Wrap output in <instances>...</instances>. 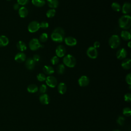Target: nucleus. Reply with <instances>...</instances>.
<instances>
[{
    "label": "nucleus",
    "instance_id": "nucleus-4",
    "mask_svg": "<svg viewBox=\"0 0 131 131\" xmlns=\"http://www.w3.org/2000/svg\"><path fill=\"white\" fill-rule=\"evenodd\" d=\"M40 45L41 44L40 43L39 40L35 38L32 39L29 43V48L32 51H36L38 50L39 48H40Z\"/></svg>",
    "mask_w": 131,
    "mask_h": 131
},
{
    "label": "nucleus",
    "instance_id": "nucleus-5",
    "mask_svg": "<svg viewBox=\"0 0 131 131\" xmlns=\"http://www.w3.org/2000/svg\"><path fill=\"white\" fill-rule=\"evenodd\" d=\"M39 28V23L37 21H32L30 22L28 26V30L29 32L31 33L36 32Z\"/></svg>",
    "mask_w": 131,
    "mask_h": 131
},
{
    "label": "nucleus",
    "instance_id": "nucleus-33",
    "mask_svg": "<svg viewBox=\"0 0 131 131\" xmlns=\"http://www.w3.org/2000/svg\"><path fill=\"white\" fill-rule=\"evenodd\" d=\"M37 79L39 81H43L46 80V77L43 73H39L37 75Z\"/></svg>",
    "mask_w": 131,
    "mask_h": 131
},
{
    "label": "nucleus",
    "instance_id": "nucleus-25",
    "mask_svg": "<svg viewBox=\"0 0 131 131\" xmlns=\"http://www.w3.org/2000/svg\"><path fill=\"white\" fill-rule=\"evenodd\" d=\"M32 3L35 6L38 7H41L45 5V0H32Z\"/></svg>",
    "mask_w": 131,
    "mask_h": 131
},
{
    "label": "nucleus",
    "instance_id": "nucleus-28",
    "mask_svg": "<svg viewBox=\"0 0 131 131\" xmlns=\"http://www.w3.org/2000/svg\"><path fill=\"white\" fill-rule=\"evenodd\" d=\"M65 71V67L63 64H59L56 68V72L59 74H62Z\"/></svg>",
    "mask_w": 131,
    "mask_h": 131
},
{
    "label": "nucleus",
    "instance_id": "nucleus-6",
    "mask_svg": "<svg viewBox=\"0 0 131 131\" xmlns=\"http://www.w3.org/2000/svg\"><path fill=\"white\" fill-rule=\"evenodd\" d=\"M86 54L91 59H95L98 56V52L97 49L93 47H90L86 51Z\"/></svg>",
    "mask_w": 131,
    "mask_h": 131
},
{
    "label": "nucleus",
    "instance_id": "nucleus-14",
    "mask_svg": "<svg viewBox=\"0 0 131 131\" xmlns=\"http://www.w3.org/2000/svg\"><path fill=\"white\" fill-rule=\"evenodd\" d=\"M78 83L81 86H85L89 83V79L86 76H82L78 79Z\"/></svg>",
    "mask_w": 131,
    "mask_h": 131
},
{
    "label": "nucleus",
    "instance_id": "nucleus-46",
    "mask_svg": "<svg viewBox=\"0 0 131 131\" xmlns=\"http://www.w3.org/2000/svg\"><path fill=\"white\" fill-rule=\"evenodd\" d=\"M7 1H10V0H7Z\"/></svg>",
    "mask_w": 131,
    "mask_h": 131
},
{
    "label": "nucleus",
    "instance_id": "nucleus-16",
    "mask_svg": "<svg viewBox=\"0 0 131 131\" xmlns=\"http://www.w3.org/2000/svg\"><path fill=\"white\" fill-rule=\"evenodd\" d=\"M122 67L125 70H128L131 67V60L130 58H126L121 63Z\"/></svg>",
    "mask_w": 131,
    "mask_h": 131
},
{
    "label": "nucleus",
    "instance_id": "nucleus-10",
    "mask_svg": "<svg viewBox=\"0 0 131 131\" xmlns=\"http://www.w3.org/2000/svg\"><path fill=\"white\" fill-rule=\"evenodd\" d=\"M64 40L66 44L69 46L72 47L75 46L77 44V40L76 38L72 36L66 37Z\"/></svg>",
    "mask_w": 131,
    "mask_h": 131
},
{
    "label": "nucleus",
    "instance_id": "nucleus-9",
    "mask_svg": "<svg viewBox=\"0 0 131 131\" xmlns=\"http://www.w3.org/2000/svg\"><path fill=\"white\" fill-rule=\"evenodd\" d=\"M51 38L53 41L57 42H62L64 39L63 36H62V35H61L58 33L53 32L51 35Z\"/></svg>",
    "mask_w": 131,
    "mask_h": 131
},
{
    "label": "nucleus",
    "instance_id": "nucleus-43",
    "mask_svg": "<svg viewBox=\"0 0 131 131\" xmlns=\"http://www.w3.org/2000/svg\"><path fill=\"white\" fill-rule=\"evenodd\" d=\"M13 9L15 10H17L19 9V5L18 3H16L13 5Z\"/></svg>",
    "mask_w": 131,
    "mask_h": 131
},
{
    "label": "nucleus",
    "instance_id": "nucleus-2",
    "mask_svg": "<svg viewBox=\"0 0 131 131\" xmlns=\"http://www.w3.org/2000/svg\"><path fill=\"white\" fill-rule=\"evenodd\" d=\"M63 62L67 67L73 68L76 65V60L73 56L71 54H68L64 57L63 59Z\"/></svg>",
    "mask_w": 131,
    "mask_h": 131
},
{
    "label": "nucleus",
    "instance_id": "nucleus-12",
    "mask_svg": "<svg viewBox=\"0 0 131 131\" xmlns=\"http://www.w3.org/2000/svg\"><path fill=\"white\" fill-rule=\"evenodd\" d=\"M126 50L124 48H121L116 53V57L119 59H124L127 56Z\"/></svg>",
    "mask_w": 131,
    "mask_h": 131
},
{
    "label": "nucleus",
    "instance_id": "nucleus-39",
    "mask_svg": "<svg viewBox=\"0 0 131 131\" xmlns=\"http://www.w3.org/2000/svg\"><path fill=\"white\" fill-rule=\"evenodd\" d=\"M124 100L127 102H130L131 101V94L130 93H127L124 95Z\"/></svg>",
    "mask_w": 131,
    "mask_h": 131
},
{
    "label": "nucleus",
    "instance_id": "nucleus-24",
    "mask_svg": "<svg viewBox=\"0 0 131 131\" xmlns=\"http://www.w3.org/2000/svg\"><path fill=\"white\" fill-rule=\"evenodd\" d=\"M16 47L18 50L20 51H24L27 49L26 43L23 41H19L16 44Z\"/></svg>",
    "mask_w": 131,
    "mask_h": 131
},
{
    "label": "nucleus",
    "instance_id": "nucleus-19",
    "mask_svg": "<svg viewBox=\"0 0 131 131\" xmlns=\"http://www.w3.org/2000/svg\"><path fill=\"white\" fill-rule=\"evenodd\" d=\"M9 39L5 35L0 36V47H5L8 45Z\"/></svg>",
    "mask_w": 131,
    "mask_h": 131
},
{
    "label": "nucleus",
    "instance_id": "nucleus-20",
    "mask_svg": "<svg viewBox=\"0 0 131 131\" xmlns=\"http://www.w3.org/2000/svg\"><path fill=\"white\" fill-rule=\"evenodd\" d=\"M43 72L47 74V75H51L54 72V69L50 66H45L43 67Z\"/></svg>",
    "mask_w": 131,
    "mask_h": 131
},
{
    "label": "nucleus",
    "instance_id": "nucleus-3",
    "mask_svg": "<svg viewBox=\"0 0 131 131\" xmlns=\"http://www.w3.org/2000/svg\"><path fill=\"white\" fill-rule=\"evenodd\" d=\"M108 44L112 49H116L120 45V39L117 35H113L108 40Z\"/></svg>",
    "mask_w": 131,
    "mask_h": 131
},
{
    "label": "nucleus",
    "instance_id": "nucleus-11",
    "mask_svg": "<svg viewBox=\"0 0 131 131\" xmlns=\"http://www.w3.org/2000/svg\"><path fill=\"white\" fill-rule=\"evenodd\" d=\"M35 66V62L33 59L32 58H28L25 62V66L26 68L29 70H32L34 69Z\"/></svg>",
    "mask_w": 131,
    "mask_h": 131
},
{
    "label": "nucleus",
    "instance_id": "nucleus-8",
    "mask_svg": "<svg viewBox=\"0 0 131 131\" xmlns=\"http://www.w3.org/2000/svg\"><path fill=\"white\" fill-rule=\"evenodd\" d=\"M56 55L58 57H63L66 53V50L65 47L61 45H60L57 47L55 50Z\"/></svg>",
    "mask_w": 131,
    "mask_h": 131
},
{
    "label": "nucleus",
    "instance_id": "nucleus-27",
    "mask_svg": "<svg viewBox=\"0 0 131 131\" xmlns=\"http://www.w3.org/2000/svg\"><path fill=\"white\" fill-rule=\"evenodd\" d=\"M111 7L113 10H114L115 11H116V12H119L121 9V7L120 4H119L118 3H117L116 2L113 3L112 4Z\"/></svg>",
    "mask_w": 131,
    "mask_h": 131
},
{
    "label": "nucleus",
    "instance_id": "nucleus-37",
    "mask_svg": "<svg viewBox=\"0 0 131 131\" xmlns=\"http://www.w3.org/2000/svg\"><path fill=\"white\" fill-rule=\"evenodd\" d=\"M39 92L41 93H45L47 90V86L45 84H42L39 88Z\"/></svg>",
    "mask_w": 131,
    "mask_h": 131
},
{
    "label": "nucleus",
    "instance_id": "nucleus-44",
    "mask_svg": "<svg viewBox=\"0 0 131 131\" xmlns=\"http://www.w3.org/2000/svg\"><path fill=\"white\" fill-rule=\"evenodd\" d=\"M130 43H131V42L130 41H129L127 43V46L129 47V48H130L131 47V46H130Z\"/></svg>",
    "mask_w": 131,
    "mask_h": 131
},
{
    "label": "nucleus",
    "instance_id": "nucleus-29",
    "mask_svg": "<svg viewBox=\"0 0 131 131\" xmlns=\"http://www.w3.org/2000/svg\"><path fill=\"white\" fill-rule=\"evenodd\" d=\"M55 14H56V11L54 9H49L46 12V15L48 18H52L54 17Z\"/></svg>",
    "mask_w": 131,
    "mask_h": 131
},
{
    "label": "nucleus",
    "instance_id": "nucleus-18",
    "mask_svg": "<svg viewBox=\"0 0 131 131\" xmlns=\"http://www.w3.org/2000/svg\"><path fill=\"white\" fill-rule=\"evenodd\" d=\"M39 101L43 104H48L50 101L49 97L46 94H42L39 97Z\"/></svg>",
    "mask_w": 131,
    "mask_h": 131
},
{
    "label": "nucleus",
    "instance_id": "nucleus-21",
    "mask_svg": "<svg viewBox=\"0 0 131 131\" xmlns=\"http://www.w3.org/2000/svg\"><path fill=\"white\" fill-rule=\"evenodd\" d=\"M47 1L49 7L52 9L57 8L59 4L58 0H47Z\"/></svg>",
    "mask_w": 131,
    "mask_h": 131
},
{
    "label": "nucleus",
    "instance_id": "nucleus-36",
    "mask_svg": "<svg viewBox=\"0 0 131 131\" xmlns=\"http://www.w3.org/2000/svg\"><path fill=\"white\" fill-rule=\"evenodd\" d=\"M39 27H40V28H41L42 29H46L48 28L49 24L47 21H43L41 22L40 24H39Z\"/></svg>",
    "mask_w": 131,
    "mask_h": 131
},
{
    "label": "nucleus",
    "instance_id": "nucleus-32",
    "mask_svg": "<svg viewBox=\"0 0 131 131\" xmlns=\"http://www.w3.org/2000/svg\"><path fill=\"white\" fill-rule=\"evenodd\" d=\"M123 114L127 117H129L131 115V110L129 107H125L123 110Z\"/></svg>",
    "mask_w": 131,
    "mask_h": 131
},
{
    "label": "nucleus",
    "instance_id": "nucleus-31",
    "mask_svg": "<svg viewBox=\"0 0 131 131\" xmlns=\"http://www.w3.org/2000/svg\"><path fill=\"white\" fill-rule=\"evenodd\" d=\"M53 32H55V33H58V34H60L61 35H62L63 37L64 36V34H65L64 31L63 29L61 28V27H57V28H56L54 30Z\"/></svg>",
    "mask_w": 131,
    "mask_h": 131
},
{
    "label": "nucleus",
    "instance_id": "nucleus-40",
    "mask_svg": "<svg viewBox=\"0 0 131 131\" xmlns=\"http://www.w3.org/2000/svg\"><path fill=\"white\" fill-rule=\"evenodd\" d=\"M17 2L19 5L24 6L26 5L28 3L29 0H17Z\"/></svg>",
    "mask_w": 131,
    "mask_h": 131
},
{
    "label": "nucleus",
    "instance_id": "nucleus-42",
    "mask_svg": "<svg viewBox=\"0 0 131 131\" xmlns=\"http://www.w3.org/2000/svg\"><path fill=\"white\" fill-rule=\"evenodd\" d=\"M93 46H94L93 47H94L95 48L97 49V48H99V47H100V42H99V41H95V42L94 43Z\"/></svg>",
    "mask_w": 131,
    "mask_h": 131
},
{
    "label": "nucleus",
    "instance_id": "nucleus-38",
    "mask_svg": "<svg viewBox=\"0 0 131 131\" xmlns=\"http://www.w3.org/2000/svg\"><path fill=\"white\" fill-rule=\"evenodd\" d=\"M125 80H126V82L129 85H130V84H131V74H130V73L128 74L126 76Z\"/></svg>",
    "mask_w": 131,
    "mask_h": 131
},
{
    "label": "nucleus",
    "instance_id": "nucleus-15",
    "mask_svg": "<svg viewBox=\"0 0 131 131\" xmlns=\"http://www.w3.org/2000/svg\"><path fill=\"white\" fill-rule=\"evenodd\" d=\"M131 5L128 2H125L123 5L122 7V12L123 14L127 15L130 12Z\"/></svg>",
    "mask_w": 131,
    "mask_h": 131
},
{
    "label": "nucleus",
    "instance_id": "nucleus-34",
    "mask_svg": "<svg viewBox=\"0 0 131 131\" xmlns=\"http://www.w3.org/2000/svg\"><path fill=\"white\" fill-rule=\"evenodd\" d=\"M50 61L52 64L55 65L59 62V58L57 56H54L51 58Z\"/></svg>",
    "mask_w": 131,
    "mask_h": 131
},
{
    "label": "nucleus",
    "instance_id": "nucleus-17",
    "mask_svg": "<svg viewBox=\"0 0 131 131\" xmlns=\"http://www.w3.org/2000/svg\"><path fill=\"white\" fill-rule=\"evenodd\" d=\"M18 14L21 18L26 17L28 14V10L25 7H21L18 9Z\"/></svg>",
    "mask_w": 131,
    "mask_h": 131
},
{
    "label": "nucleus",
    "instance_id": "nucleus-41",
    "mask_svg": "<svg viewBox=\"0 0 131 131\" xmlns=\"http://www.w3.org/2000/svg\"><path fill=\"white\" fill-rule=\"evenodd\" d=\"M40 56L38 54H35L33 57V59L34 60L35 62H38L40 60Z\"/></svg>",
    "mask_w": 131,
    "mask_h": 131
},
{
    "label": "nucleus",
    "instance_id": "nucleus-13",
    "mask_svg": "<svg viewBox=\"0 0 131 131\" xmlns=\"http://www.w3.org/2000/svg\"><path fill=\"white\" fill-rule=\"evenodd\" d=\"M26 56L23 52H19L17 53L14 57L15 60L17 62H23L26 60Z\"/></svg>",
    "mask_w": 131,
    "mask_h": 131
},
{
    "label": "nucleus",
    "instance_id": "nucleus-7",
    "mask_svg": "<svg viewBox=\"0 0 131 131\" xmlns=\"http://www.w3.org/2000/svg\"><path fill=\"white\" fill-rule=\"evenodd\" d=\"M46 82L47 84L51 88H55L57 84L56 78L52 76H49L46 77Z\"/></svg>",
    "mask_w": 131,
    "mask_h": 131
},
{
    "label": "nucleus",
    "instance_id": "nucleus-22",
    "mask_svg": "<svg viewBox=\"0 0 131 131\" xmlns=\"http://www.w3.org/2000/svg\"><path fill=\"white\" fill-rule=\"evenodd\" d=\"M67 91V86L65 83L60 82L58 85V91L61 94H63Z\"/></svg>",
    "mask_w": 131,
    "mask_h": 131
},
{
    "label": "nucleus",
    "instance_id": "nucleus-26",
    "mask_svg": "<svg viewBox=\"0 0 131 131\" xmlns=\"http://www.w3.org/2000/svg\"><path fill=\"white\" fill-rule=\"evenodd\" d=\"M27 91L29 93H34L38 91V87L36 84H32L29 85L27 88Z\"/></svg>",
    "mask_w": 131,
    "mask_h": 131
},
{
    "label": "nucleus",
    "instance_id": "nucleus-1",
    "mask_svg": "<svg viewBox=\"0 0 131 131\" xmlns=\"http://www.w3.org/2000/svg\"><path fill=\"white\" fill-rule=\"evenodd\" d=\"M119 26L123 29H128L131 26V17L129 15L122 16L118 20Z\"/></svg>",
    "mask_w": 131,
    "mask_h": 131
},
{
    "label": "nucleus",
    "instance_id": "nucleus-35",
    "mask_svg": "<svg viewBox=\"0 0 131 131\" xmlns=\"http://www.w3.org/2000/svg\"><path fill=\"white\" fill-rule=\"evenodd\" d=\"M117 123L120 125H123L125 122V119L122 116H119L117 120Z\"/></svg>",
    "mask_w": 131,
    "mask_h": 131
},
{
    "label": "nucleus",
    "instance_id": "nucleus-30",
    "mask_svg": "<svg viewBox=\"0 0 131 131\" xmlns=\"http://www.w3.org/2000/svg\"><path fill=\"white\" fill-rule=\"evenodd\" d=\"M48 38V35L47 33H42L40 36H39V41L41 42H46Z\"/></svg>",
    "mask_w": 131,
    "mask_h": 131
},
{
    "label": "nucleus",
    "instance_id": "nucleus-45",
    "mask_svg": "<svg viewBox=\"0 0 131 131\" xmlns=\"http://www.w3.org/2000/svg\"><path fill=\"white\" fill-rule=\"evenodd\" d=\"M113 131H120V130H118V129H115V130H113Z\"/></svg>",
    "mask_w": 131,
    "mask_h": 131
},
{
    "label": "nucleus",
    "instance_id": "nucleus-23",
    "mask_svg": "<svg viewBox=\"0 0 131 131\" xmlns=\"http://www.w3.org/2000/svg\"><path fill=\"white\" fill-rule=\"evenodd\" d=\"M121 36L124 40H129L130 39V33L127 31H122L121 32Z\"/></svg>",
    "mask_w": 131,
    "mask_h": 131
}]
</instances>
